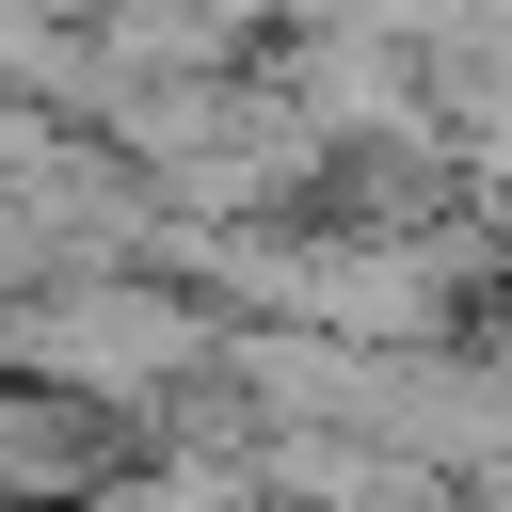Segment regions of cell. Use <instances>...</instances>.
I'll use <instances>...</instances> for the list:
<instances>
[{"mask_svg":"<svg viewBox=\"0 0 512 512\" xmlns=\"http://www.w3.org/2000/svg\"><path fill=\"white\" fill-rule=\"evenodd\" d=\"M208 336H192V304H160V288H64L48 320H32V368H64V384H160V368H192Z\"/></svg>","mask_w":512,"mask_h":512,"instance_id":"2","label":"cell"},{"mask_svg":"<svg viewBox=\"0 0 512 512\" xmlns=\"http://www.w3.org/2000/svg\"><path fill=\"white\" fill-rule=\"evenodd\" d=\"M272 304L320 320V336H416L448 304V256H416V240H304V256H272Z\"/></svg>","mask_w":512,"mask_h":512,"instance_id":"1","label":"cell"},{"mask_svg":"<svg viewBox=\"0 0 512 512\" xmlns=\"http://www.w3.org/2000/svg\"><path fill=\"white\" fill-rule=\"evenodd\" d=\"M112 512H240V480H224V464H160V480H128Z\"/></svg>","mask_w":512,"mask_h":512,"instance_id":"3","label":"cell"}]
</instances>
